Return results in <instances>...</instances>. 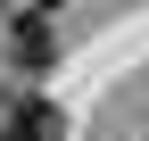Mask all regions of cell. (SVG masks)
<instances>
[{"instance_id":"obj_1","label":"cell","mask_w":149,"mask_h":141,"mask_svg":"<svg viewBox=\"0 0 149 141\" xmlns=\"http://www.w3.org/2000/svg\"><path fill=\"white\" fill-rule=\"evenodd\" d=\"M0 141H66V125L42 91H8L0 100Z\"/></svg>"},{"instance_id":"obj_2","label":"cell","mask_w":149,"mask_h":141,"mask_svg":"<svg viewBox=\"0 0 149 141\" xmlns=\"http://www.w3.org/2000/svg\"><path fill=\"white\" fill-rule=\"evenodd\" d=\"M8 58L25 66V75H42V66L58 58V42H50V17H33V8L17 17V25H8Z\"/></svg>"},{"instance_id":"obj_3","label":"cell","mask_w":149,"mask_h":141,"mask_svg":"<svg viewBox=\"0 0 149 141\" xmlns=\"http://www.w3.org/2000/svg\"><path fill=\"white\" fill-rule=\"evenodd\" d=\"M17 8H33V17H50V8H58V0H17Z\"/></svg>"}]
</instances>
